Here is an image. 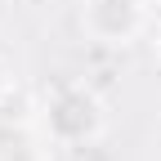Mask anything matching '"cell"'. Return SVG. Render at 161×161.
<instances>
[{"instance_id":"obj_3","label":"cell","mask_w":161,"mask_h":161,"mask_svg":"<svg viewBox=\"0 0 161 161\" xmlns=\"http://www.w3.org/2000/svg\"><path fill=\"white\" fill-rule=\"evenodd\" d=\"M0 161H49V148L27 121L0 112Z\"/></svg>"},{"instance_id":"obj_4","label":"cell","mask_w":161,"mask_h":161,"mask_svg":"<svg viewBox=\"0 0 161 161\" xmlns=\"http://www.w3.org/2000/svg\"><path fill=\"white\" fill-rule=\"evenodd\" d=\"M9 94H14V72H9V63L0 58V108L9 103Z\"/></svg>"},{"instance_id":"obj_5","label":"cell","mask_w":161,"mask_h":161,"mask_svg":"<svg viewBox=\"0 0 161 161\" xmlns=\"http://www.w3.org/2000/svg\"><path fill=\"white\" fill-rule=\"evenodd\" d=\"M152 67H157V72H161V31H157V36H152Z\"/></svg>"},{"instance_id":"obj_6","label":"cell","mask_w":161,"mask_h":161,"mask_svg":"<svg viewBox=\"0 0 161 161\" xmlns=\"http://www.w3.org/2000/svg\"><path fill=\"white\" fill-rule=\"evenodd\" d=\"M152 5H157V9H161V0H152Z\"/></svg>"},{"instance_id":"obj_1","label":"cell","mask_w":161,"mask_h":161,"mask_svg":"<svg viewBox=\"0 0 161 161\" xmlns=\"http://www.w3.org/2000/svg\"><path fill=\"white\" fill-rule=\"evenodd\" d=\"M40 125L54 148H85L103 134L108 112H103V98L85 80H58L40 103Z\"/></svg>"},{"instance_id":"obj_2","label":"cell","mask_w":161,"mask_h":161,"mask_svg":"<svg viewBox=\"0 0 161 161\" xmlns=\"http://www.w3.org/2000/svg\"><path fill=\"white\" fill-rule=\"evenodd\" d=\"M152 0H80V36L103 49H125L148 31Z\"/></svg>"}]
</instances>
